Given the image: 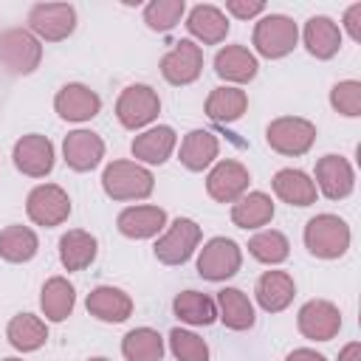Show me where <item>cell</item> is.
Here are the masks:
<instances>
[{
	"label": "cell",
	"instance_id": "obj_1",
	"mask_svg": "<svg viewBox=\"0 0 361 361\" xmlns=\"http://www.w3.org/2000/svg\"><path fill=\"white\" fill-rule=\"evenodd\" d=\"M102 186L113 200H141L152 192V172L135 161H113L102 172Z\"/></svg>",
	"mask_w": 361,
	"mask_h": 361
},
{
	"label": "cell",
	"instance_id": "obj_2",
	"mask_svg": "<svg viewBox=\"0 0 361 361\" xmlns=\"http://www.w3.org/2000/svg\"><path fill=\"white\" fill-rule=\"evenodd\" d=\"M305 245L313 257L336 259L350 248V228L336 214H316L305 226Z\"/></svg>",
	"mask_w": 361,
	"mask_h": 361
},
{
	"label": "cell",
	"instance_id": "obj_3",
	"mask_svg": "<svg viewBox=\"0 0 361 361\" xmlns=\"http://www.w3.org/2000/svg\"><path fill=\"white\" fill-rule=\"evenodd\" d=\"M296 39H299V28L285 14H268L254 28V45L268 59H279V56L290 54Z\"/></svg>",
	"mask_w": 361,
	"mask_h": 361
},
{
	"label": "cell",
	"instance_id": "obj_4",
	"mask_svg": "<svg viewBox=\"0 0 361 361\" xmlns=\"http://www.w3.org/2000/svg\"><path fill=\"white\" fill-rule=\"evenodd\" d=\"M265 138L271 144V149L282 152V155H302L313 147L316 141V127L307 118L299 116H282L274 118L265 130Z\"/></svg>",
	"mask_w": 361,
	"mask_h": 361
},
{
	"label": "cell",
	"instance_id": "obj_5",
	"mask_svg": "<svg viewBox=\"0 0 361 361\" xmlns=\"http://www.w3.org/2000/svg\"><path fill=\"white\" fill-rule=\"evenodd\" d=\"M42 59V48L34 34L23 28H8L0 34V62L8 73H31Z\"/></svg>",
	"mask_w": 361,
	"mask_h": 361
},
{
	"label": "cell",
	"instance_id": "obj_6",
	"mask_svg": "<svg viewBox=\"0 0 361 361\" xmlns=\"http://www.w3.org/2000/svg\"><path fill=\"white\" fill-rule=\"evenodd\" d=\"M28 25L37 37L48 42L65 39L76 25V11L71 3H37L28 11Z\"/></svg>",
	"mask_w": 361,
	"mask_h": 361
},
{
	"label": "cell",
	"instance_id": "obj_7",
	"mask_svg": "<svg viewBox=\"0 0 361 361\" xmlns=\"http://www.w3.org/2000/svg\"><path fill=\"white\" fill-rule=\"evenodd\" d=\"M200 243V228L195 220L189 217H178L169 231L155 243V257L164 262V265H180L192 257V251L197 248Z\"/></svg>",
	"mask_w": 361,
	"mask_h": 361
},
{
	"label": "cell",
	"instance_id": "obj_8",
	"mask_svg": "<svg viewBox=\"0 0 361 361\" xmlns=\"http://www.w3.org/2000/svg\"><path fill=\"white\" fill-rule=\"evenodd\" d=\"M240 248L234 240L228 237H214L209 240L203 248H200V257H197V271L203 279H212V282H220V279H228L237 274L240 268Z\"/></svg>",
	"mask_w": 361,
	"mask_h": 361
},
{
	"label": "cell",
	"instance_id": "obj_9",
	"mask_svg": "<svg viewBox=\"0 0 361 361\" xmlns=\"http://www.w3.org/2000/svg\"><path fill=\"white\" fill-rule=\"evenodd\" d=\"M161 110V102H158V93L147 85H130L118 102H116V116L124 127L135 130V127H144L149 124Z\"/></svg>",
	"mask_w": 361,
	"mask_h": 361
},
{
	"label": "cell",
	"instance_id": "obj_10",
	"mask_svg": "<svg viewBox=\"0 0 361 361\" xmlns=\"http://www.w3.org/2000/svg\"><path fill=\"white\" fill-rule=\"evenodd\" d=\"M25 209L37 226H59L71 214V200H68L65 189H59L54 183H42L28 195Z\"/></svg>",
	"mask_w": 361,
	"mask_h": 361
},
{
	"label": "cell",
	"instance_id": "obj_11",
	"mask_svg": "<svg viewBox=\"0 0 361 361\" xmlns=\"http://www.w3.org/2000/svg\"><path fill=\"white\" fill-rule=\"evenodd\" d=\"M200 68H203V51L192 39L175 42V48L161 59V73L172 85H189V82H195L200 76Z\"/></svg>",
	"mask_w": 361,
	"mask_h": 361
},
{
	"label": "cell",
	"instance_id": "obj_12",
	"mask_svg": "<svg viewBox=\"0 0 361 361\" xmlns=\"http://www.w3.org/2000/svg\"><path fill=\"white\" fill-rule=\"evenodd\" d=\"M341 327V313L327 299H310L299 310V330L313 341H330Z\"/></svg>",
	"mask_w": 361,
	"mask_h": 361
},
{
	"label": "cell",
	"instance_id": "obj_13",
	"mask_svg": "<svg viewBox=\"0 0 361 361\" xmlns=\"http://www.w3.org/2000/svg\"><path fill=\"white\" fill-rule=\"evenodd\" d=\"M14 166L23 172V175H31V178H42L54 169V144L45 138V135H23L17 144H14Z\"/></svg>",
	"mask_w": 361,
	"mask_h": 361
},
{
	"label": "cell",
	"instance_id": "obj_14",
	"mask_svg": "<svg viewBox=\"0 0 361 361\" xmlns=\"http://www.w3.org/2000/svg\"><path fill=\"white\" fill-rule=\"evenodd\" d=\"M206 189H209V195H212L214 200H220V203L240 200L243 192L248 189V169H245L240 161H220V164L209 172Z\"/></svg>",
	"mask_w": 361,
	"mask_h": 361
},
{
	"label": "cell",
	"instance_id": "obj_15",
	"mask_svg": "<svg viewBox=\"0 0 361 361\" xmlns=\"http://www.w3.org/2000/svg\"><path fill=\"white\" fill-rule=\"evenodd\" d=\"M54 107H56V113H59L62 118H68V121H87V118H93V116L99 113L102 99H99L96 90H90L87 85L73 82V85H65V87L56 93Z\"/></svg>",
	"mask_w": 361,
	"mask_h": 361
},
{
	"label": "cell",
	"instance_id": "obj_16",
	"mask_svg": "<svg viewBox=\"0 0 361 361\" xmlns=\"http://www.w3.org/2000/svg\"><path fill=\"white\" fill-rule=\"evenodd\" d=\"M62 152H65V161L71 169L76 172H87L93 169L102 155H104V141L90 133V130H73L65 135V144H62Z\"/></svg>",
	"mask_w": 361,
	"mask_h": 361
},
{
	"label": "cell",
	"instance_id": "obj_17",
	"mask_svg": "<svg viewBox=\"0 0 361 361\" xmlns=\"http://www.w3.org/2000/svg\"><path fill=\"white\" fill-rule=\"evenodd\" d=\"M316 180L319 189L330 200H341L353 192V169L341 155H324L316 164Z\"/></svg>",
	"mask_w": 361,
	"mask_h": 361
},
{
	"label": "cell",
	"instance_id": "obj_18",
	"mask_svg": "<svg viewBox=\"0 0 361 361\" xmlns=\"http://www.w3.org/2000/svg\"><path fill=\"white\" fill-rule=\"evenodd\" d=\"M166 223V212L158 206H130L118 214V231L133 240L155 237Z\"/></svg>",
	"mask_w": 361,
	"mask_h": 361
},
{
	"label": "cell",
	"instance_id": "obj_19",
	"mask_svg": "<svg viewBox=\"0 0 361 361\" xmlns=\"http://www.w3.org/2000/svg\"><path fill=\"white\" fill-rule=\"evenodd\" d=\"M293 293H296V285L285 271H265L257 282V302L268 313L285 310L290 305Z\"/></svg>",
	"mask_w": 361,
	"mask_h": 361
},
{
	"label": "cell",
	"instance_id": "obj_20",
	"mask_svg": "<svg viewBox=\"0 0 361 361\" xmlns=\"http://www.w3.org/2000/svg\"><path fill=\"white\" fill-rule=\"evenodd\" d=\"M87 310L102 322H124L133 313V299L118 288L102 285L87 293Z\"/></svg>",
	"mask_w": 361,
	"mask_h": 361
},
{
	"label": "cell",
	"instance_id": "obj_21",
	"mask_svg": "<svg viewBox=\"0 0 361 361\" xmlns=\"http://www.w3.org/2000/svg\"><path fill=\"white\" fill-rule=\"evenodd\" d=\"M305 45L316 59H330L341 48V31L330 17H310L305 23Z\"/></svg>",
	"mask_w": 361,
	"mask_h": 361
},
{
	"label": "cell",
	"instance_id": "obj_22",
	"mask_svg": "<svg viewBox=\"0 0 361 361\" xmlns=\"http://www.w3.org/2000/svg\"><path fill=\"white\" fill-rule=\"evenodd\" d=\"M214 71L228 82H248L257 73V56L243 45H226L214 56Z\"/></svg>",
	"mask_w": 361,
	"mask_h": 361
},
{
	"label": "cell",
	"instance_id": "obj_23",
	"mask_svg": "<svg viewBox=\"0 0 361 361\" xmlns=\"http://www.w3.org/2000/svg\"><path fill=\"white\" fill-rule=\"evenodd\" d=\"M175 149V130L161 124V127H152L141 135H135L133 141V155L144 164H164Z\"/></svg>",
	"mask_w": 361,
	"mask_h": 361
},
{
	"label": "cell",
	"instance_id": "obj_24",
	"mask_svg": "<svg viewBox=\"0 0 361 361\" xmlns=\"http://www.w3.org/2000/svg\"><path fill=\"white\" fill-rule=\"evenodd\" d=\"M186 28L200 39V42H209V45H214V42H220L226 34H228V20H226V14L217 8V6H195L192 11H189V20H186Z\"/></svg>",
	"mask_w": 361,
	"mask_h": 361
},
{
	"label": "cell",
	"instance_id": "obj_25",
	"mask_svg": "<svg viewBox=\"0 0 361 361\" xmlns=\"http://www.w3.org/2000/svg\"><path fill=\"white\" fill-rule=\"evenodd\" d=\"M274 192L290 206H310L316 200V183L302 169H279L274 175Z\"/></svg>",
	"mask_w": 361,
	"mask_h": 361
},
{
	"label": "cell",
	"instance_id": "obj_26",
	"mask_svg": "<svg viewBox=\"0 0 361 361\" xmlns=\"http://www.w3.org/2000/svg\"><path fill=\"white\" fill-rule=\"evenodd\" d=\"M274 217V203L265 192H248L231 206V220L240 228H259L271 223Z\"/></svg>",
	"mask_w": 361,
	"mask_h": 361
},
{
	"label": "cell",
	"instance_id": "obj_27",
	"mask_svg": "<svg viewBox=\"0 0 361 361\" xmlns=\"http://www.w3.org/2000/svg\"><path fill=\"white\" fill-rule=\"evenodd\" d=\"M73 302H76V293H73V285H71L65 276H51V279L42 285L39 305H42L45 319H51V322L68 319L71 310H73Z\"/></svg>",
	"mask_w": 361,
	"mask_h": 361
},
{
	"label": "cell",
	"instance_id": "obj_28",
	"mask_svg": "<svg viewBox=\"0 0 361 361\" xmlns=\"http://www.w3.org/2000/svg\"><path fill=\"white\" fill-rule=\"evenodd\" d=\"M217 149H220V144H217V138L212 133L192 130L180 144V164L186 169H192V172H200L217 158Z\"/></svg>",
	"mask_w": 361,
	"mask_h": 361
},
{
	"label": "cell",
	"instance_id": "obj_29",
	"mask_svg": "<svg viewBox=\"0 0 361 361\" xmlns=\"http://www.w3.org/2000/svg\"><path fill=\"white\" fill-rule=\"evenodd\" d=\"M96 257V240L82 231V228H73L68 234H62L59 240V259L68 271H82L85 265H90Z\"/></svg>",
	"mask_w": 361,
	"mask_h": 361
},
{
	"label": "cell",
	"instance_id": "obj_30",
	"mask_svg": "<svg viewBox=\"0 0 361 361\" xmlns=\"http://www.w3.org/2000/svg\"><path fill=\"white\" fill-rule=\"evenodd\" d=\"M217 307H220V319L226 327L231 330H248L254 324V305L248 302V296L237 288H226L217 293Z\"/></svg>",
	"mask_w": 361,
	"mask_h": 361
},
{
	"label": "cell",
	"instance_id": "obj_31",
	"mask_svg": "<svg viewBox=\"0 0 361 361\" xmlns=\"http://www.w3.org/2000/svg\"><path fill=\"white\" fill-rule=\"evenodd\" d=\"M248 107V99L240 87H214L206 99V113L209 118L220 121V124H228V121H237Z\"/></svg>",
	"mask_w": 361,
	"mask_h": 361
},
{
	"label": "cell",
	"instance_id": "obj_32",
	"mask_svg": "<svg viewBox=\"0 0 361 361\" xmlns=\"http://www.w3.org/2000/svg\"><path fill=\"white\" fill-rule=\"evenodd\" d=\"M6 336H8L11 347H17V350H23V353H31V350H39V347L45 344L48 330H45V324H42L37 316L20 313V316H14V319L8 322Z\"/></svg>",
	"mask_w": 361,
	"mask_h": 361
},
{
	"label": "cell",
	"instance_id": "obj_33",
	"mask_svg": "<svg viewBox=\"0 0 361 361\" xmlns=\"http://www.w3.org/2000/svg\"><path fill=\"white\" fill-rule=\"evenodd\" d=\"M175 307V316L186 324H212L217 319V307L214 302L206 296V293H197V290H183L175 296L172 302Z\"/></svg>",
	"mask_w": 361,
	"mask_h": 361
},
{
	"label": "cell",
	"instance_id": "obj_34",
	"mask_svg": "<svg viewBox=\"0 0 361 361\" xmlns=\"http://www.w3.org/2000/svg\"><path fill=\"white\" fill-rule=\"evenodd\" d=\"M121 353H124L127 361H161L164 338L149 327H138V330H130L124 336Z\"/></svg>",
	"mask_w": 361,
	"mask_h": 361
},
{
	"label": "cell",
	"instance_id": "obj_35",
	"mask_svg": "<svg viewBox=\"0 0 361 361\" xmlns=\"http://www.w3.org/2000/svg\"><path fill=\"white\" fill-rule=\"evenodd\" d=\"M37 254V234L25 226H8L0 231V257L8 262H25Z\"/></svg>",
	"mask_w": 361,
	"mask_h": 361
},
{
	"label": "cell",
	"instance_id": "obj_36",
	"mask_svg": "<svg viewBox=\"0 0 361 361\" xmlns=\"http://www.w3.org/2000/svg\"><path fill=\"white\" fill-rule=\"evenodd\" d=\"M248 251H251V254H254L259 262L276 265V262H282V259L288 257L290 245H288V237H285L282 231H274V228H268V231H259L257 237H251V243H248Z\"/></svg>",
	"mask_w": 361,
	"mask_h": 361
},
{
	"label": "cell",
	"instance_id": "obj_37",
	"mask_svg": "<svg viewBox=\"0 0 361 361\" xmlns=\"http://www.w3.org/2000/svg\"><path fill=\"white\" fill-rule=\"evenodd\" d=\"M183 17V0H152L144 8V23L152 31H169Z\"/></svg>",
	"mask_w": 361,
	"mask_h": 361
},
{
	"label": "cell",
	"instance_id": "obj_38",
	"mask_svg": "<svg viewBox=\"0 0 361 361\" xmlns=\"http://www.w3.org/2000/svg\"><path fill=\"white\" fill-rule=\"evenodd\" d=\"M169 347L175 353L178 361H209V347L200 336L189 333V330H180L175 327L169 333Z\"/></svg>",
	"mask_w": 361,
	"mask_h": 361
},
{
	"label": "cell",
	"instance_id": "obj_39",
	"mask_svg": "<svg viewBox=\"0 0 361 361\" xmlns=\"http://www.w3.org/2000/svg\"><path fill=\"white\" fill-rule=\"evenodd\" d=\"M330 104L344 113V116H358L361 113V85L347 79V82H338L333 90H330Z\"/></svg>",
	"mask_w": 361,
	"mask_h": 361
},
{
	"label": "cell",
	"instance_id": "obj_40",
	"mask_svg": "<svg viewBox=\"0 0 361 361\" xmlns=\"http://www.w3.org/2000/svg\"><path fill=\"white\" fill-rule=\"evenodd\" d=\"M226 8H228L234 17L248 20V17L259 14V11L265 8V3H262V0H228V3H226Z\"/></svg>",
	"mask_w": 361,
	"mask_h": 361
},
{
	"label": "cell",
	"instance_id": "obj_41",
	"mask_svg": "<svg viewBox=\"0 0 361 361\" xmlns=\"http://www.w3.org/2000/svg\"><path fill=\"white\" fill-rule=\"evenodd\" d=\"M344 25H347V31H350L353 39H361V3H353V6L347 8Z\"/></svg>",
	"mask_w": 361,
	"mask_h": 361
},
{
	"label": "cell",
	"instance_id": "obj_42",
	"mask_svg": "<svg viewBox=\"0 0 361 361\" xmlns=\"http://www.w3.org/2000/svg\"><path fill=\"white\" fill-rule=\"evenodd\" d=\"M285 361H327L322 353H316V350H307V347H302V350H293Z\"/></svg>",
	"mask_w": 361,
	"mask_h": 361
},
{
	"label": "cell",
	"instance_id": "obj_43",
	"mask_svg": "<svg viewBox=\"0 0 361 361\" xmlns=\"http://www.w3.org/2000/svg\"><path fill=\"white\" fill-rule=\"evenodd\" d=\"M338 361H361V344H358V341H350V344L341 350Z\"/></svg>",
	"mask_w": 361,
	"mask_h": 361
},
{
	"label": "cell",
	"instance_id": "obj_44",
	"mask_svg": "<svg viewBox=\"0 0 361 361\" xmlns=\"http://www.w3.org/2000/svg\"><path fill=\"white\" fill-rule=\"evenodd\" d=\"M3 361H20V358H3Z\"/></svg>",
	"mask_w": 361,
	"mask_h": 361
},
{
	"label": "cell",
	"instance_id": "obj_45",
	"mask_svg": "<svg viewBox=\"0 0 361 361\" xmlns=\"http://www.w3.org/2000/svg\"><path fill=\"white\" fill-rule=\"evenodd\" d=\"M90 361H107V358H90Z\"/></svg>",
	"mask_w": 361,
	"mask_h": 361
}]
</instances>
